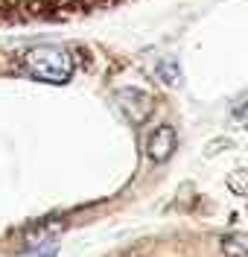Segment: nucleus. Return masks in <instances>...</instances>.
I'll use <instances>...</instances> for the list:
<instances>
[{
  "instance_id": "f257e3e1",
  "label": "nucleus",
  "mask_w": 248,
  "mask_h": 257,
  "mask_svg": "<svg viewBox=\"0 0 248 257\" xmlns=\"http://www.w3.org/2000/svg\"><path fill=\"white\" fill-rule=\"evenodd\" d=\"M21 67L38 82L47 85H65L73 76V56L70 50L56 47V44H41V47H30L21 56Z\"/></svg>"
},
{
  "instance_id": "7ed1b4c3",
  "label": "nucleus",
  "mask_w": 248,
  "mask_h": 257,
  "mask_svg": "<svg viewBox=\"0 0 248 257\" xmlns=\"http://www.w3.org/2000/svg\"><path fill=\"white\" fill-rule=\"evenodd\" d=\"M175 144H178V138H175V128L172 126H158L152 135L146 138V155L149 161H155V164H164L172 152H175Z\"/></svg>"
},
{
  "instance_id": "f03ea898",
  "label": "nucleus",
  "mask_w": 248,
  "mask_h": 257,
  "mask_svg": "<svg viewBox=\"0 0 248 257\" xmlns=\"http://www.w3.org/2000/svg\"><path fill=\"white\" fill-rule=\"evenodd\" d=\"M114 102H117V108H120V114L132 126H140L152 114V108H155V99L146 91H140V88H120L114 94Z\"/></svg>"
},
{
  "instance_id": "20e7f679",
  "label": "nucleus",
  "mask_w": 248,
  "mask_h": 257,
  "mask_svg": "<svg viewBox=\"0 0 248 257\" xmlns=\"http://www.w3.org/2000/svg\"><path fill=\"white\" fill-rule=\"evenodd\" d=\"M222 251L228 257H248V237L245 234H228L222 240Z\"/></svg>"
},
{
  "instance_id": "39448f33",
  "label": "nucleus",
  "mask_w": 248,
  "mask_h": 257,
  "mask_svg": "<svg viewBox=\"0 0 248 257\" xmlns=\"http://www.w3.org/2000/svg\"><path fill=\"white\" fill-rule=\"evenodd\" d=\"M30 257H56V245H53V242H44V251H41V254L33 251Z\"/></svg>"
}]
</instances>
